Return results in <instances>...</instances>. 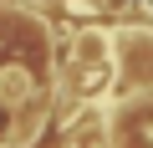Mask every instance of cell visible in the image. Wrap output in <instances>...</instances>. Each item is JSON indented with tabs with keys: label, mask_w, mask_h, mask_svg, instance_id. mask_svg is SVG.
I'll list each match as a JSON object with an SVG mask.
<instances>
[{
	"label": "cell",
	"mask_w": 153,
	"mask_h": 148,
	"mask_svg": "<svg viewBox=\"0 0 153 148\" xmlns=\"http://www.w3.org/2000/svg\"><path fill=\"white\" fill-rule=\"evenodd\" d=\"M107 82H112V36L87 26L71 36V87L82 97H97Z\"/></svg>",
	"instance_id": "6da1fadb"
}]
</instances>
